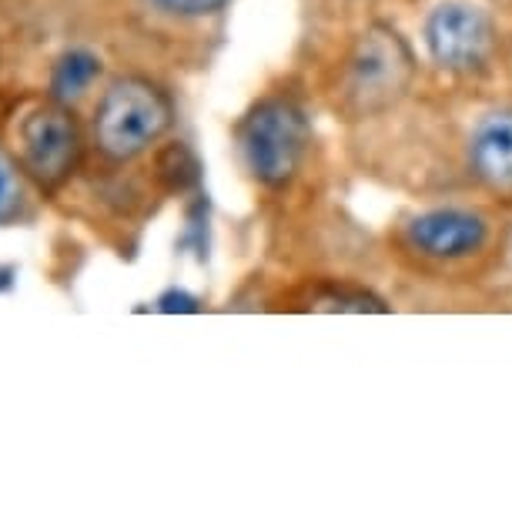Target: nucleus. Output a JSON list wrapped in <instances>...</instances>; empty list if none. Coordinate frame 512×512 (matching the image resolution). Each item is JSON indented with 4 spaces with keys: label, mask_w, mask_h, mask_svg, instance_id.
Returning a JSON list of instances; mask_svg holds the SVG:
<instances>
[{
    "label": "nucleus",
    "mask_w": 512,
    "mask_h": 512,
    "mask_svg": "<svg viewBox=\"0 0 512 512\" xmlns=\"http://www.w3.org/2000/svg\"><path fill=\"white\" fill-rule=\"evenodd\" d=\"M412 84V47L389 24H372L342 61L338 108L349 118H379L412 91Z\"/></svg>",
    "instance_id": "obj_1"
},
{
    "label": "nucleus",
    "mask_w": 512,
    "mask_h": 512,
    "mask_svg": "<svg viewBox=\"0 0 512 512\" xmlns=\"http://www.w3.org/2000/svg\"><path fill=\"white\" fill-rule=\"evenodd\" d=\"M312 128L308 114L292 98H265L251 108L238 124V151L251 178L265 188H285L298 175Z\"/></svg>",
    "instance_id": "obj_2"
},
{
    "label": "nucleus",
    "mask_w": 512,
    "mask_h": 512,
    "mask_svg": "<svg viewBox=\"0 0 512 512\" xmlns=\"http://www.w3.org/2000/svg\"><path fill=\"white\" fill-rule=\"evenodd\" d=\"M175 121L168 91L148 77H118L108 84L94 114V144L104 158L131 161L164 138Z\"/></svg>",
    "instance_id": "obj_3"
},
{
    "label": "nucleus",
    "mask_w": 512,
    "mask_h": 512,
    "mask_svg": "<svg viewBox=\"0 0 512 512\" xmlns=\"http://www.w3.org/2000/svg\"><path fill=\"white\" fill-rule=\"evenodd\" d=\"M492 241V218L476 208H429L402 225V248L425 268H456L479 258Z\"/></svg>",
    "instance_id": "obj_4"
},
{
    "label": "nucleus",
    "mask_w": 512,
    "mask_h": 512,
    "mask_svg": "<svg viewBox=\"0 0 512 512\" xmlns=\"http://www.w3.org/2000/svg\"><path fill=\"white\" fill-rule=\"evenodd\" d=\"M425 47L442 71L472 74L489 61L496 47V24L476 4L446 0L425 21Z\"/></svg>",
    "instance_id": "obj_5"
},
{
    "label": "nucleus",
    "mask_w": 512,
    "mask_h": 512,
    "mask_svg": "<svg viewBox=\"0 0 512 512\" xmlns=\"http://www.w3.org/2000/svg\"><path fill=\"white\" fill-rule=\"evenodd\" d=\"M21 154L24 168L44 188L64 185L81 161V128L74 114L61 101L37 108L21 128Z\"/></svg>",
    "instance_id": "obj_6"
},
{
    "label": "nucleus",
    "mask_w": 512,
    "mask_h": 512,
    "mask_svg": "<svg viewBox=\"0 0 512 512\" xmlns=\"http://www.w3.org/2000/svg\"><path fill=\"white\" fill-rule=\"evenodd\" d=\"M469 175L489 195L512 198V111H492L469 134Z\"/></svg>",
    "instance_id": "obj_7"
},
{
    "label": "nucleus",
    "mask_w": 512,
    "mask_h": 512,
    "mask_svg": "<svg viewBox=\"0 0 512 512\" xmlns=\"http://www.w3.org/2000/svg\"><path fill=\"white\" fill-rule=\"evenodd\" d=\"M101 74V57L91 51H67L61 61L54 64L51 74V94L54 101H74L91 88V81Z\"/></svg>",
    "instance_id": "obj_8"
},
{
    "label": "nucleus",
    "mask_w": 512,
    "mask_h": 512,
    "mask_svg": "<svg viewBox=\"0 0 512 512\" xmlns=\"http://www.w3.org/2000/svg\"><path fill=\"white\" fill-rule=\"evenodd\" d=\"M305 308H312V312H389V305L382 298H375L365 288L342 285V282H325L312 288Z\"/></svg>",
    "instance_id": "obj_9"
},
{
    "label": "nucleus",
    "mask_w": 512,
    "mask_h": 512,
    "mask_svg": "<svg viewBox=\"0 0 512 512\" xmlns=\"http://www.w3.org/2000/svg\"><path fill=\"white\" fill-rule=\"evenodd\" d=\"M198 158L185 141H171L164 144L154 158V175H158L164 191H188L191 185H198Z\"/></svg>",
    "instance_id": "obj_10"
},
{
    "label": "nucleus",
    "mask_w": 512,
    "mask_h": 512,
    "mask_svg": "<svg viewBox=\"0 0 512 512\" xmlns=\"http://www.w3.org/2000/svg\"><path fill=\"white\" fill-rule=\"evenodd\" d=\"M21 205V178L7 154H0V218H11Z\"/></svg>",
    "instance_id": "obj_11"
},
{
    "label": "nucleus",
    "mask_w": 512,
    "mask_h": 512,
    "mask_svg": "<svg viewBox=\"0 0 512 512\" xmlns=\"http://www.w3.org/2000/svg\"><path fill=\"white\" fill-rule=\"evenodd\" d=\"M161 11L168 14H178V17H208V14H218L228 0H154Z\"/></svg>",
    "instance_id": "obj_12"
},
{
    "label": "nucleus",
    "mask_w": 512,
    "mask_h": 512,
    "mask_svg": "<svg viewBox=\"0 0 512 512\" xmlns=\"http://www.w3.org/2000/svg\"><path fill=\"white\" fill-rule=\"evenodd\" d=\"M161 312H198V298H191L185 292H168L158 302Z\"/></svg>",
    "instance_id": "obj_13"
},
{
    "label": "nucleus",
    "mask_w": 512,
    "mask_h": 512,
    "mask_svg": "<svg viewBox=\"0 0 512 512\" xmlns=\"http://www.w3.org/2000/svg\"><path fill=\"white\" fill-rule=\"evenodd\" d=\"M14 285V268H0V292Z\"/></svg>",
    "instance_id": "obj_14"
}]
</instances>
